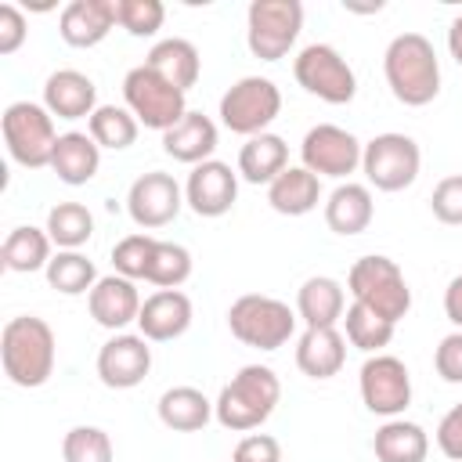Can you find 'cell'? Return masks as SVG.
Returning a JSON list of instances; mask_svg holds the SVG:
<instances>
[{
	"label": "cell",
	"mask_w": 462,
	"mask_h": 462,
	"mask_svg": "<svg viewBox=\"0 0 462 462\" xmlns=\"http://www.w3.org/2000/svg\"><path fill=\"white\" fill-rule=\"evenodd\" d=\"M383 76L390 94L408 108H422L440 94V61L422 32H401L386 43Z\"/></svg>",
	"instance_id": "6da1fadb"
},
{
	"label": "cell",
	"mask_w": 462,
	"mask_h": 462,
	"mask_svg": "<svg viewBox=\"0 0 462 462\" xmlns=\"http://www.w3.org/2000/svg\"><path fill=\"white\" fill-rule=\"evenodd\" d=\"M54 357H58V343H54V328L36 318V314H18L4 325L0 332V361H4V375L22 386V390H36L54 375Z\"/></svg>",
	"instance_id": "7a4b0ae2"
},
{
	"label": "cell",
	"mask_w": 462,
	"mask_h": 462,
	"mask_svg": "<svg viewBox=\"0 0 462 462\" xmlns=\"http://www.w3.org/2000/svg\"><path fill=\"white\" fill-rule=\"evenodd\" d=\"M282 401V383L274 375V368L267 365H242L231 383L217 393L213 401V415L224 430L231 433H249L256 426H263L271 419V411Z\"/></svg>",
	"instance_id": "3957f363"
},
{
	"label": "cell",
	"mask_w": 462,
	"mask_h": 462,
	"mask_svg": "<svg viewBox=\"0 0 462 462\" xmlns=\"http://www.w3.org/2000/svg\"><path fill=\"white\" fill-rule=\"evenodd\" d=\"M346 289L354 296V303L375 310L379 318L386 321H401L408 310H411V289H408V278L404 271L397 267V260L390 256H361L354 260L350 274H346Z\"/></svg>",
	"instance_id": "277c9868"
},
{
	"label": "cell",
	"mask_w": 462,
	"mask_h": 462,
	"mask_svg": "<svg viewBox=\"0 0 462 462\" xmlns=\"http://www.w3.org/2000/svg\"><path fill=\"white\" fill-rule=\"evenodd\" d=\"M296 310L278 300V296H263V292H245L227 307V328L238 343L253 346V350H278L292 339L296 332Z\"/></svg>",
	"instance_id": "5b68a950"
},
{
	"label": "cell",
	"mask_w": 462,
	"mask_h": 462,
	"mask_svg": "<svg viewBox=\"0 0 462 462\" xmlns=\"http://www.w3.org/2000/svg\"><path fill=\"white\" fill-rule=\"evenodd\" d=\"M4 126V144L7 155L25 166V170H43L54 159V144H58V130H54V116L36 105V101H11L0 116Z\"/></svg>",
	"instance_id": "8992f818"
},
{
	"label": "cell",
	"mask_w": 462,
	"mask_h": 462,
	"mask_svg": "<svg viewBox=\"0 0 462 462\" xmlns=\"http://www.w3.org/2000/svg\"><path fill=\"white\" fill-rule=\"evenodd\" d=\"M123 101L141 126L159 130V134H166L170 126H177L188 116V94L177 90L173 83H166L148 65H137L123 76Z\"/></svg>",
	"instance_id": "52a82bcc"
},
{
	"label": "cell",
	"mask_w": 462,
	"mask_h": 462,
	"mask_svg": "<svg viewBox=\"0 0 462 462\" xmlns=\"http://www.w3.org/2000/svg\"><path fill=\"white\" fill-rule=\"evenodd\" d=\"M303 29V4L300 0H253L245 11V43L253 58L278 61L292 51Z\"/></svg>",
	"instance_id": "ba28073f"
},
{
	"label": "cell",
	"mask_w": 462,
	"mask_h": 462,
	"mask_svg": "<svg viewBox=\"0 0 462 462\" xmlns=\"http://www.w3.org/2000/svg\"><path fill=\"white\" fill-rule=\"evenodd\" d=\"M278 112H282V90L267 76H242L220 97V123L242 137L267 134Z\"/></svg>",
	"instance_id": "9c48e42d"
},
{
	"label": "cell",
	"mask_w": 462,
	"mask_h": 462,
	"mask_svg": "<svg viewBox=\"0 0 462 462\" xmlns=\"http://www.w3.org/2000/svg\"><path fill=\"white\" fill-rule=\"evenodd\" d=\"M419 166H422V152H419L415 137L397 134V130L375 134L365 144V155H361L365 180L375 191H404V188H411L415 177H419Z\"/></svg>",
	"instance_id": "30bf717a"
},
{
	"label": "cell",
	"mask_w": 462,
	"mask_h": 462,
	"mask_svg": "<svg viewBox=\"0 0 462 462\" xmlns=\"http://www.w3.org/2000/svg\"><path fill=\"white\" fill-rule=\"evenodd\" d=\"M292 76L307 94L328 105H350L357 94V76L332 43H307L292 61Z\"/></svg>",
	"instance_id": "8fae6325"
},
{
	"label": "cell",
	"mask_w": 462,
	"mask_h": 462,
	"mask_svg": "<svg viewBox=\"0 0 462 462\" xmlns=\"http://www.w3.org/2000/svg\"><path fill=\"white\" fill-rule=\"evenodd\" d=\"M357 386H361V401H365V408L372 415L401 419V411L411 404V375H408V365L401 357H393V354H372L361 365Z\"/></svg>",
	"instance_id": "7c38bea8"
},
{
	"label": "cell",
	"mask_w": 462,
	"mask_h": 462,
	"mask_svg": "<svg viewBox=\"0 0 462 462\" xmlns=\"http://www.w3.org/2000/svg\"><path fill=\"white\" fill-rule=\"evenodd\" d=\"M361 155H365V144L336 126V123H318L303 134V144H300V166H307L314 177H336L343 180L346 173H354L361 166Z\"/></svg>",
	"instance_id": "4fadbf2b"
},
{
	"label": "cell",
	"mask_w": 462,
	"mask_h": 462,
	"mask_svg": "<svg viewBox=\"0 0 462 462\" xmlns=\"http://www.w3.org/2000/svg\"><path fill=\"white\" fill-rule=\"evenodd\" d=\"M180 206H184V188L173 180V173H162V170L141 173L126 191V213L144 231L173 224Z\"/></svg>",
	"instance_id": "5bb4252c"
},
{
	"label": "cell",
	"mask_w": 462,
	"mask_h": 462,
	"mask_svg": "<svg viewBox=\"0 0 462 462\" xmlns=\"http://www.w3.org/2000/svg\"><path fill=\"white\" fill-rule=\"evenodd\" d=\"M152 372V346L137 332H116L101 350H97V379L108 390H134L144 383Z\"/></svg>",
	"instance_id": "9a60e30c"
},
{
	"label": "cell",
	"mask_w": 462,
	"mask_h": 462,
	"mask_svg": "<svg viewBox=\"0 0 462 462\" xmlns=\"http://www.w3.org/2000/svg\"><path fill=\"white\" fill-rule=\"evenodd\" d=\"M235 199H238V170H231L220 159H206L191 166L188 184H184V202L191 206V213L213 220V217L231 213Z\"/></svg>",
	"instance_id": "2e32d148"
},
{
	"label": "cell",
	"mask_w": 462,
	"mask_h": 462,
	"mask_svg": "<svg viewBox=\"0 0 462 462\" xmlns=\"http://www.w3.org/2000/svg\"><path fill=\"white\" fill-rule=\"evenodd\" d=\"M141 292H137V282L123 278V274H105L97 278V285L87 292V307H90V318L108 328V332H119L126 328L130 321L141 318Z\"/></svg>",
	"instance_id": "e0dca14e"
},
{
	"label": "cell",
	"mask_w": 462,
	"mask_h": 462,
	"mask_svg": "<svg viewBox=\"0 0 462 462\" xmlns=\"http://www.w3.org/2000/svg\"><path fill=\"white\" fill-rule=\"evenodd\" d=\"M137 328L148 343H170L180 339L191 328V300L180 289H155L141 303Z\"/></svg>",
	"instance_id": "ac0fdd59"
},
{
	"label": "cell",
	"mask_w": 462,
	"mask_h": 462,
	"mask_svg": "<svg viewBox=\"0 0 462 462\" xmlns=\"http://www.w3.org/2000/svg\"><path fill=\"white\" fill-rule=\"evenodd\" d=\"M119 25L116 18V0H69L58 18V32L69 47H97L112 29Z\"/></svg>",
	"instance_id": "d6986e66"
},
{
	"label": "cell",
	"mask_w": 462,
	"mask_h": 462,
	"mask_svg": "<svg viewBox=\"0 0 462 462\" xmlns=\"http://www.w3.org/2000/svg\"><path fill=\"white\" fill-rule=\"evenodd\" d=\"M43 108L58 119H90L97 112V87L79 69H58L43 83Z\"/></svg>",
	"instance_id": "ffe728a7"
},
{
	"label": "cell",
	"mask_w": 462,
	"mask_h": 462,
	"mask_svg": "<svg viewBox=\"0 0 462 462\" xmlns=\"http://www.w3.org/2000/svg\"><path fill=\"white\" fill-rule=\"evenodd\" d=\"M346 365V336L339 328H307L296 343V368L310 379H332Z\"/></svg>",
	"instance_id": "44dd1931"
},
{
	"label": "cell",
	"mask_w": 462,
	"mask_h": 462,
	"mask_svg": "<svg viewBox=\"0 0 462 462\" xmlns=\"http://www.w3.org/2000/svg\"><path fill=\"white\" fill-rule=\"evenodd\" d=\"M162 152L170 159H177V162H188V166H199V162L213 159V152H217V123L209 116H202V112L188 108V116L162 134Z\"/></svg>",
	"instance_id": "7402d4cb"
},
{
	"label": "cell",
	"mask_w": 462,
	"mask_h": 462,
	"mask_svg": "<svg viewBox=\"0 0 462 462\" xmlns=\"http://www.w3.org/2000/svg\"><path fill=\"white\" fill-rule=\"evenodd\" d=\"M51 170H54V177L61 184H72V188L90 184L97 177V170H101V148H97V141L90 134H83V130L61 134L58 144H54Z\"/></svg>",
	"instance_id": "603a6c76"
},
{
	"label": "cell",
	"mask_w": 462,
	"mask_h": 462,
	"mask_svg": "<svg viewBox=\"0 0 462 462\" xmlns=\"http://www.w3.org/2000/svg\"><path fill=\"white\" fill-rule=\"evenodd\" d=\"M296 314L307 328H336V321H343V314H346L343 285L328 274L307 278L296 292Z\"/></svg>",
	"instance_id": "cb8c5ba5"
},
{
	"label": "cell",
	"mask_w": 462,
	"mask_h": 462,
	"mask_svg": "<svg viewBox=\"0 0 462 462\" xmlns=\"http://www.w3.org/2000/svg\"><path fill=\"white\" fill-rule=\"evenodd\" d=\"M144 65H148L152 72H159L166 83H173L177 90H184V94L199 83V72H202L199 47H195L191 40H184V36H166V40H159V43L148 51Z\"/></svg>",
	"instance_id": "d4e9b609"
},
{
	"label": "cell",
	"mask_w": 462,
	"mask_h": 462,
	"mask_svg": "<svg viewBox=\"0 0 462 462\" xmlns=\"http://www.w3.org/2000/svg\"><path fill=\"white\" fill-rule=\"evenodd\" d=\"M372 217H375V202H372V188L368 184L346 180L325 202V224H328V231H336L343 238L368 231Z\"/></svg>",
	"instance_id": "484cf974"
},
{
	"label": "cell",
	"mask_w": 462,
	"mask_h": 462,
	"mask_svg": "<svg viewBox=\"0 0 462 462\" xmlns=\"http://www.w3.org/2000/svg\"><path fill=\"white\" fill-rule=\"evenodd\" d=\"M267 202L282 217H303L321 202V177H314L307 166H289L267 184Z\"/></svg>",
	"instance_id": "4316f807"
},
{
	"label": "cell",
	"mask_w": 462,
	"mask_h": 462,
	"mask_svg": "<svg viewBox=\"0 0 462 462\" xmlns=\"http://www.w3.org/2000/svg\"><path fill=\"white\" fill-rule=\"evenodd\" d=\"M282 170H289V144L278 134H256L245 137L238 148V177L249 184H271Z\"/></svg>",
	"instance_id": "83f0119b"
},
{
	"label": "cell",
	"mask_w": 462,
	"mask_h": 462,
	"mask_svg": "<svg viewBox=\"0 0 462 462\" xmlns=\"http://www.w3.org/2000/svg\"><path fill=\"white\" fill-rule=\"evenodd\" d=\"M155 408L159 422L173 433H195L213 419V401L199 386H170Z\"/></svg>",
	"instance_id": "f1b7e54d"
},
{
	"label": "cell",
	"mask_w": 462,
	"mask_h": 462,
	"mask_svg": "<svg viewBox=\"0 0 462 462\" xmlns=\"http://www.w3.org/2000/svg\"><path fill=\"white\" fill-rule=\"evenodd\" d=\"M372 451H375L379 462H426L430 437H426V430L419 422L386 419L372 437Z\"/></svg>",
	"instance_id": "f546056e"
},
{
	"label": "cell",
	"mask_w": 462,
	"mask_h": 462,
	"mask_svg": "<svg viewBox=\"0 0 462 462\" xmlns=\"http://www.w3.org/2000/svg\"><path fill=\"white\" fill-rule=\"evenodd\" d=\"M51 235L47 227H32V224H18L7 231L4 249H0V263L14 274H32V271H47L51 263Z\"/></svg>",
	"instance_id": "4dcf8cb0"
},
{
	"label": "cell",
	"mask_w": 462,
	"mask_h": 462,
	"mask_svg": "<svg viewBox=\"0 0 462 462\" xmlns=\"http://www.w3.org/2000/svg\"><path fill=\"white\" fill-rule=\"evenodd\" d=\"M43 274H47V285L61 296H83L97 285V267L79 249H58Z\"/></svg>",
	"instance_id": "1f68e13d"
},
{
	"label": "cell",
	"mask_w": 462,
	"mask_h": 462,
	"mask_svg": "<svg viewBox=\"0 0 462 462\" xmlns=\"http://www.w3.org/2000/svg\"><path fill=\"white\" fill-rule=\"evenodd\" d=\"M137 130L141 123L126 105H97V112L87 119V134L97 141V148H108V152L130 148L137 141Z\"/></svg>",
	"instance_id": "d6a6232c"
},
{
	"label": "cell",
	"mask_w": 462,
	"mask_h": 462,
	"mask_svg": "<svg viewBox=\"0 0 462 462\" xmlns=\"http://www.w3.org/2000/svg\"><path fill=\"white\" fill-rule=\"evenodd\" d=\"M47 235L58 249H79L94 235V217L83 202H58L47 213Z\"/></svg>",
	"instance_id": "836d02e7"
},
{
	"label": "cell",
	"mask_w": 462,
	"mask_h": 462,
	"mask_svg": "<svg viewBox=\"0 0 462 462\" xmlns=\"http://www.w3.org/2000/svg\"><path fill=\"white\" fill-rule=\"evenodd\" d=\"M343 336H346L350 346H357L365 354H379L393 339V321L379 318L375 310H368L361 303H350L346 314H343Z\"/></svg>",
	"instance_id": "e575fe53"
},
{
	"label": "cell",
	"mask_w": 462,
	"mask_h": 462,
	"mask_svg": "<svg viewBox=\"0 0 462 462\" xmlns=\"http://www.w3.org/2000/svg\"><path fill=\"white\" fill-rule=\"evenodd\" d=\"M188 278H191V253L180 242H162L159 238L144 282H152L159 289H180Z\"/></svg>",
	"instance_id": "d590c367"
},
{
	"label": "cell",
	"mask_w": 462,
	"mask_h": 462,
	"mask_svg": "<svg viewBox=\"0 0 462 462\" xmlns=\"http://www.w3.org/2000/svg\"><path fill=\"white\" fill-rule=\"evenodd\" d=\"M61 458L65 462H112L116 448L101 426H72L61 437Z\"/></svg>",
	"instance_id": "8d00e7d4"
},
{
	"label": "cell",
	"mask_w": 462,
	"mask_h": 462,
	"mask_svg": "<svg viewBox=\"0 0 462 462\" xmlns=\"http://www.w3.org/2000/svg\"><path fill=\"white\" fill-rule=\"evenodd\" d=\"M155 242H159V238L141 235V231H137V235L119 238V242L112 245V267H116V274H123V278H130V282H141V278L148 274V263H152Z\"/></svg>",
	"instance_id": "74e56055"
},
{
	"label": "cell",
	"mask_w": 462,
	"mask_h": 462,
	"mask_svg": "<svg viewBox=\"0 0 462 462\" xmlns=\"http://www.w3.org/2000/svg\"><path fill=\"white\" fill-rule=\"evenodd\" d=\"M116 18L130 36H155L166 22L162 0H116Z\"/></svg>",
	"instance_id": "f35d334b"
},
{
	"label": "cell",
	"mask_w": 462,
	"mask_h": 462,
	"mask_svg": "<svg viewBox=\"0 0 462 462\" xmlns=\"http://www.w3.org/2000/svg\"><path fill=\"white\" fill-rule=\"evenodd\" d=\"M430 209L440 224L462 227V173H451V177L437 180V188L430 195Z\"/></svg>",
	"instance_id": "ab89813d"
},
{
	"label": "cell",
	"mask_w": 462,
	"mask_h": 462,
	"mask_svg": "<svg viewBox=\"0 0 462 462\" xmlns=\"http://www.w3.org/2000/svg\"><path fill=\"white\" fill-rule=\"evenodd\" d=\"M433 368H437V375H440L444 383H451V386L462 383V328L448 332V336L437 343V350H433Z\"/></svg>",
	"instance_id": "60d3db41"
},
{
	"label": "cell",
	"mask_w": 462,
	"mask_h": 462,
	"mask_svg": "<svg viewBox=\"0 0 462 462\" xmlns=\"http://www.w3.org/2000/svg\"><path fill=\"white\" fill-rule=\"evenodd\" d=\"M231 462H282V444L271 433H245L235 444Z\"/></svg>",
	"instance_id": "b9f144b4"
},
{
	"label": "cell",
	"mask_w": 462,
	"mask_h": 462,
	"mask_svg": "<svg viewBox=\"0 0 462 462\" xmlns=\"http://www.w3.org/2000/svg\"><path fill=\"white\" fill-rule=\"evenodd\" d=\"M29 36V22L14 4H0V54H14Z\"/></svg>",
	"instance_id": "7bdbcfd3"
},
{
	"label": "cell",
	"mask_w": 462,
	"mask_h": 462,
	"mask_svg": "<svg viewBox=\"0 0 462 462\" xmlns=\"http://www.w3.org/2000/svg\"><path fill=\"white\" fill-rule=\"evenodd\" d=\"M437 448H440L451 462H462V401L444 411V419H440V426H437Z\"/></svg>",
	"instance_id": "ee69618b"
},
{
	"label": "cell",
	"mask_w": 462,
	"mask_h": 462,
	"mask_svg": "<svg viewBox=\"0 0 462 462\" xmlns=\"http://www.w3.org/2000/svg\"><path fill=\"white\" fill-rule=\"evenodd\" d=\"M444 314L455 328H462V274H455L444 289Z\"/></svg>",
	"instance_id": "f6af8a7d"
},
{
	"label": "cell",
	"mask_w": 462,
	"mask_h": 462,
	"mask_svg": "<svg viewBox=\"0 0 462 462\" xmlns=\"http://www.w3.org/2000/svg\"><path fill=\"white\" fill-rule=\"evenodd\" d=\"M448 51H451V58L462 65V11L451 18V25H448Z\"/></svg>",
	"instance_id": "bcb514c9"
}]
</instances>
